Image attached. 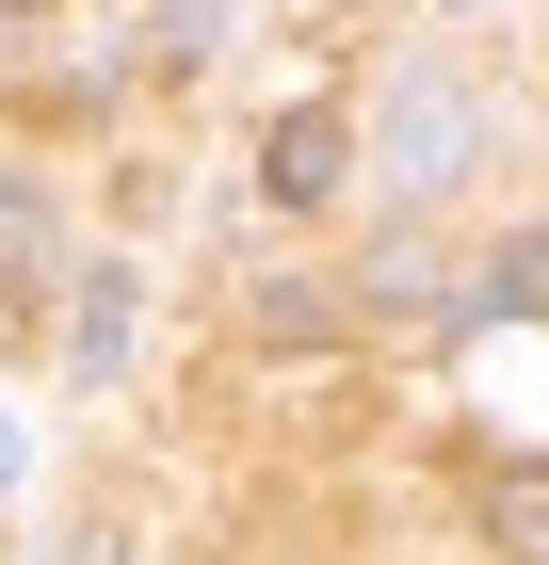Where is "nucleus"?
<instances>
[{"label":"nucleus","instance_id":"nucleus-12","mask_svg":"<svg viewBox=\"0 0 549 565\" xmlns=\"http://www.w3.org/2000/svg\"><path fill=\"white\" fill-rule=\"evenodd\" d=\"M0 17H33V0H0Z\"/></svg>","mask_w":549,"mask_h":565},{"label":"nucleus","instance_id":"nucleus-4","mask_svg":"<svg viewBox=\"0 0 549 565\" xmlns=\"http://www.w3.org/2000/svg\"><path fill=\"white\" fill-rule=\"evenodd\" d=\"M468 307H485V323H549V226H534V243H502V259L468 275Z\"/></svg>","mask_w":549,"mask_h":565},{"label":"nucleus","instance_id":"nucleus-5","mask_svg":"<svg viewBox=\"0 0 549 565\" xmlns=\"http://www.w3.org/2000/svg\"><path fill=\"white\" fill-rule=\"evenodd\" d=\"M65 355H82V388L129 372V275H82V340H65Z\"/></svg>","mask_w":549,"mask_h":565},{"label":"nucleus","instance_id":"nucleus-10","mask_svg":"<svg viewBox=\"0 0 549 565\" xmlns=\"http://www.w3.org/2000/svg\"><path fill=\"white\" fill-rule=\"evenodd\" d=\"M0 484H17V420H0Z\"/></svg>","mask_w":549,"mask_h":565},{"label":"nucleus","instance_id":"nucleus-11","mask_svg":"<svg viewBox=\"0 0 549 565\" xmlns=\"http://www.w3.org/2000/svg\"><path fill=\"white\" fill-rule=\"evenodd\" d=\"M0 355H17V291H0Z\"/></svg>","mask_w":549,"mask_h":565},{"label":"nucleus","instance_id":"nucleus-1","mask_svg":"<svg viewBox=\"0 0 549 565\" xmlns=\"http://www.w3.org/2000/svg\"><path fill=\"white\" fill-rule=\"evenodd\" d=\"M468 162H485V97H468L453 65H404V82H388V178H404V194H453Z\"/></svg>","mask_w":549,"mask_h":565},{"label":"nucleus","instance_id":"nucleus-8","mask_svg":"<svg viewBox=\"0 0 549 565\" xmlns=\"http://www.w3.org/2000/svg\"><path fill=\"white\" fill-rule=\"evenodd\" d=\"M0 259H17V275H49V211L17 194V178H0Z\"/></svg>","mask_w":549,"mask_h":565},{"label":"nucleus","instance_id":"nucleus-2","mask_svg":"<svg viewBox=\"0 0 549 565\" xmlns=\"http://www.w3.org/2000/svg\"><path fill=\"white\" fill-rule=\"evenodd\" d=\"M339 162H356V130H339V114H275V146H258V194H275V211H324V194H339Z\"/></svg>","mask_w":549,"mask_h":565},{"label":"nucleus","instance_id":"nucleus-9","mask_svg":"<svg viewBox=\"0 0 549 565\" xmlns=\"http://www.w3.org/2000/svg\"><path fill=\"white\" fill-rule=\"evenodd\" d=\"M162 49H178V65H211V49H226V0H162Z\"/></svg>","mask_w":549,"mask_h":565},{"label":"nucleus","instance_id":"nucleus-3","mask_svg":"<svg viewBox=\"0 0 549 565\" xmlns=\"http://www.w3.org/2000/svg\"><path fill=\"white\" fill-rule=\"evenodd\" d=\"M356 307H372V323H436V307H453V275H436V243H372V275H356Z\"/></svg>","mask_w":549,"mask_h":565},{"label":"nucleus","instance_id":"nucleus-6","mask_svg":"<svg viewBox=\"0 0 549 565\" xmlns=\"http://www.w3.org/2000/svg\"><path fill=\"white\" fill-rule=\"evenodd\" d=\"M485 533H502V550H517V565H549V469H517V484H502V501H485Z\"/></svg>","mask_w":549,"mask_h":565},{"label":"nucleus","instance_id":"nucleus-7","mask_svg":"<svg viewBox=\"0 0 549 565\" xmlns=\"http://www.w3.org/2000/svg\"><path fill=\"white\" fill-rule=\"evenodd\" d=\"M258 340H324V291L307 275H258Z\"/></svg>","mask_w":549,"mask_h":565}]
</instances>
